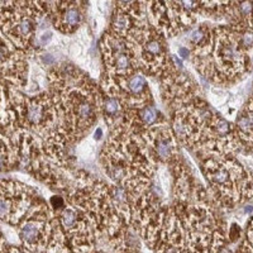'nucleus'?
<instances>
[{
  "label": "nucleus",
  "instance_id": "nucleus-9",
  "mask_svg": "<svg viewBox=\"0 0 253 253\" xmlns=\"http://www.w3.org/2000/svg\"><path fill=\"white\" fill-rule=\"evenodd\" d=\"M100 112L103 113V117L105 118V122L113 128L114 124L118 122V119H123L126 108H124L121 99L117 98V96H109V95H107L100 101Z\"/></svg>",
  "mask_w": 253,
  "mask_h": 253
},
{
  "label": "nucleus",
  "instance_id": "nucleus-10",
  "mask_svg": "<svg viewBox=\"0 0 253 253\" xmlns=\"http://www.w3.org/2000/svg\"><path fill=\"white\" fill-rule=\"evenodd\" d=\"M18 160L17 147L9 143L4 135L0 134V171L13 169Z\"/></svg>",
  "mask_w": 253,
  "mask_h": 253
},
{
  "label": "nucleus",
  "instance_id": "nucleus-14",
  "mask_svg": "<svg viewBox=\"0 0 253 253\" xmlns=\"http://www.w3.org/2000/svg\"><path fill=\"white\" fill-rule=\"evenodd\" d=\"M247 104H248V105H251V107L253 108V98H251V99H250V101H248Z\"/></svg>",
  "mask_w": 253,
  "mask_h": 253
},
{
  "label": "nucleus",
  "instance_id": "nucleus-6",
  "mask_svg": "<svg viewBox=\"0 0 253 253\" xmlns=\"http://www.w3.org/2000/svg\"><path fill=\"white\" fill-rule=\"evenodd\" d=\"M147 150L151 157H156L158 161L173 162L177 158V143L172 130L166 124H155L144 129L142 133Z\"/></svg>",
  "mask_w": 253,
  "mask_h": 253
},
{
  "label": "nucleus",
  "instance_id": "nucleus-11",
  "mask_svg": "<svg viewBox=\"0 0 253 253\" xmlns=\"http://www.w3.org/2000/svg\"><path fill=\"white\" fill-rule=\"evenodd\" d=\"M52 38H53V35H52V32L47 31V32H43V33H42V35L40 36L38 41H40L41 46H46V44H48L49 42H51Z\"/></svg>",
  "mask_w": 253,
  "mask_h": 253
},
{
  "label": "nucleus",
  "instance_id": "nucleus-4",
  "mask_svg": "<svg viewBox=\"0 0 253 253\" xmlns=\"http://www.w3.org/2000/svg\"><path fill=\"white\" fill-rule=\"evenodd\" d=\"M35 191L17 181H0V220L18 225L32 205L35 204Z\"/></svg>",
  "mask_w": 253,
  "mask_h": 253
},
{
  "label": "nucleus",
  "instance_id": "nucleus-15",
  "mask_svg": "<svg viewBox=\"0 0 253 253\" xmlns=\"http://www.w3.org/2000/svg\"><path fill=\"white\" fill-rule=\"evenodd\" d=\"M1 243H4V241H3V237H1V234H0V245H1Z\"/></svg>",
  "mask_w": 253,
  "mask_h": 253
},
{
  "label": "nucleus",
  "instance_id": "nucleus-13",
  "mask_svg": "<svg viewBox=\"0 0 253 253\" xmlns=\"http://www.w3.org/2000/svg\"><path fill=\"white\" fill-rule=\"evenodd\" d=\"M101 137H103V129H101L100 126H99V128H96V130H95L94 138L96 139V141H99V139H100Z\"/></svg>",
  "mask_w": 253,
  "mask_h": 253
},
{
  "label": "nucleus",
  "instance_id": "nucleus-5",
  "mask_svg": "<svg viewBox=\"0 0 253 253\" xmlns=\"http://www.w3.org/2000/svg\"><path fill=\"white\" fill-rule=\"evenodd\" d=\"M101 49L107 65V75L119 79L128 78L137 72V60L126 38L119 37L113 32L107 33L103 38Z\"/></svg>",
  "mask_w": 253,
  "mask_h": 253
},
{
  "label": "nucleus",
  "instance_id": "nucleus-12",
  "mask_svg": "<svg viewBox=\"0 0 253 253\" xmlns=\"http://www.w3.org/2000/svg\"><path fill=\"white\" fill-rule=\"evenodd\" d=\"M178 55L181 56L182 58H187V55H189V51H187L186 47H180V48L177 49Z\"/></svg>",
  "mask_w": 253,
  "mask_h": 253
},
{
  "label": "nucleus",
  "instance_id": "nucleus-3",
  "mask_svg": "<svg viewBox=\"0 0 253 253\" xmlns=\"http://www.w3.org/2000/svg\"><path fill=\"white\" fill-rule=\"evenodd\" d=\"M38 4L12 1V5L0 6V29L18 48H28L32 38L36 36L38 20L44 13Z\"/></svg>",
  "mask_w": 253,
  "mask_h": 253
},
{
  "label": "nucleus",
  "instance_id": "nucleus-7",
  "mask_svg": "<svg viewBox=\"0 0 253 253\" xmlns=\"http://www.w3.org/2000/svg\"><path fill=\"white\" fill-rule=\"evenodd\" d=\"M49 6L52 20L55 27L62 33H72L83 24L84 13L78 3H52Z\"/></svg>",
  "mask_w": 253,
  "mask_h": 253
},
{
  "label": "nucleus",
  "instance_id": "nucleus-8",
  "mask_svg": "<svg viewBox=\"0 0 253 253\" xmlns=\"http://www.w3.org/2000/svg\"><path fill=\"white\" fill-rule=\"evenodd\" d=\"M236 132L242 146L253 147V108L246 105L236 121Z\"/></svg>",
  "mask_w": 253,
  "mask_h": 253
},
{
  "label": "nucleus",
  "instance_id": "nucleus-2",
  "mask_svg": "<svg viewBox=\"0 0 253 253\" xmlns=\"http://www.w3.org/2000/svg\"><path fill=\"white\" fill-rule=\"evenodd\" d=\"M204 171L219 205L225 209H233L253 198V173L234 157H209Z\"/></svg>",
  "mask_w": 253,
  "mask_h": 253
},
{
  "label": "nucleus",
  "instance_id": "nucleus-16",
  "mask_svg": "<svg viewBox=\"0 0 253 253\" xmlns=\"http://www.w3.org/2000/svg\"><path fill=\"white\" fill-rule=\"evenodd\" d=\"M252 61H253V58H252Z\"/></svg>",
  "mask_w": 253,
  "mask_h": 253
},
{
  "label": "nucleus",
  "instance_id": "nucleus-1",
  "mask_svg": "<svg viewBox=\"0 0 253 253\" xmlns=\"http://www.w3.org/2000/svg\"><path fill=\"white\" fill-rule=\"evenodd\" d=\"M194 62L203 75L216 84L239 80L251 71V60L241 44L238 32L232 27L211 29L207 48L195 51Z\"/></svg>",
  "mask_w": 253,
  "mask_h": 253
}]
</instances>
